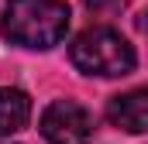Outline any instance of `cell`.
I'll use <instances>...</instances> for the list:
<instances>
[{
  "label": "cell",
  "mask_w": 148,
  "mask_h": 144,
  "mask_svg": "<svg viewBox=\"0 0 148 144\" xmlns=\"http://www.w3.org/2000/svg\"><path fill=\"white\" fill-rule=\"evenodd\" d=\"M86 7H90L93 14H100V17H103V14L121 10V7H124V0H86Z\"/></svg>",
  "instance_id": "cell-6"
},
{
  "label": "cell",
  "mask_w": 148,
  "mask_h": 144,
  "mask_svg": "<svg viewBox=\"0 0 148 144\" xmlns=\"http://www.w3.org/2000/svg\"><path fill=\"white\" fill-rule=\"evenodd\" d=\"M138 31H141V35L148 38V10H145V14H141V17H138Z\"/></svg>",
  "instance_id": "cell-7"
},
{
  "label": "cell",
  "mask_w": 148,
  "mask_h": 144,
  "mask_svg": "<svg viewBox=\"0 0 148 144\" xmlns=\"http://www.w3.org/2000/svg\"><path fill=\"white\" fill-rule=\"evenodd\" d=\"M107 120L124 134H145L148 130V86H134L127 93H117L107 100Z\"/></svg>",
  "instance_id": "cell-4"
},
{
  "label": "cell",
  "mask_w": 148,
  "mask_h": 144,
  "mask_svg": "<svg viewBox=\"0 0 148 144\" xmlns=\"http://www.w3.org/2000/svg\"><path fill=\"white\" fill-rule=\"evenodd\" d=\"M31 120V100L21 89L0 86V137H10L17 130H24Z\"/></svg>",
  "instance_id": "cell-5"
},
{
  "label": "cell",
  "mask_w": 148,
  "mask_h": 144,
  "mask_svg": "<svg viewBox=\"0 0 148 144\" xmlns=\"http://www.w3.org/2000/svg\"><path fill=\"white\" fill-rule=\"evenodd\" d=\"M0 31L17 48L45 52L59 45L69 31V3L66 0H7Z\"/></svg>",
  "instance_id": "cell-1"
},
{
  "label": "cell",
  "mask_w": 148,
  "mask_h": 144,
  "mask_svg": "<svg viewBox=\"0 0 148 144\" xmlns=\"http://www.w3.org/2000/svg\"><path fill=\"white\" fill-rule=\"evenodd\" d=\"M41 137L48 144H90L93 141V113L76 100H55L41 113Z\"/></svg>",
  "instance_id": "cell-3"
},
{
  "label": "cell",
  "mask_w": 148,
  "mask_h": 144,
  "mask_svg": "<svg viewBox=\"0 0 148 144\" xmlns=\"http://www.w3.org/2000/svg\"><path fill=\"white\" fill-rule=\"evenodd\" d=\"M69 58L83 75H100V79L131 75L138 65V55L127 45V38L114 28H107V24L79 31L69 45Z\"/></svg>",
  "instance_id": "cell-2"
}]
</instances>
